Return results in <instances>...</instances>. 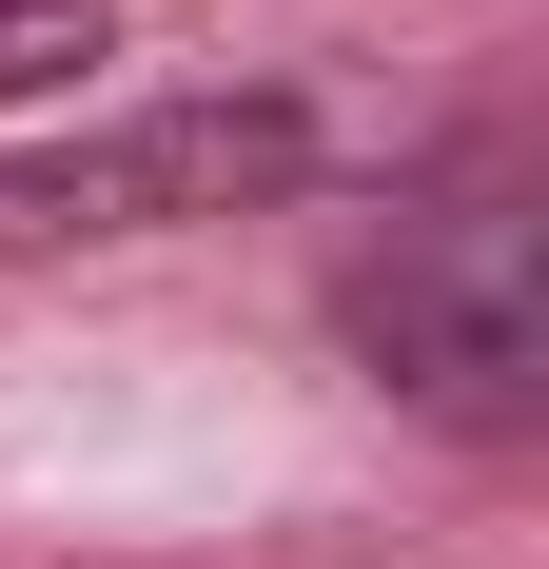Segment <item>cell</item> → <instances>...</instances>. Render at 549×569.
<instances>
[{
  "mask_svg": "<svg viewBox=\"0 0 549 569\" xmlns=\"http://www.w3.org/2000/svg\"><path fill=\"white\" fill-rule=\"evenodd\" d=\"M315 177V99H138L99 138L0 158V256H99V236H177V217H256Z\"/></svg>",
  "mask_w": 549,
  "mask_h": 569,
  "instance_id": "6da1fadb",
  "label": "cell"
},
{
  "mask_svg": "<svg viewBox=\"0 0 549 569\" xmlns=\"http://www.w3.org/2000/svg\"><path fill=\"white\" fill-rule=\"evenodd\" d=\"M118 59V0H0V118L59 99V79H99Z\"/></svg>",
  "mask_w": 549,
  "mask_h": 569,
  "instance_id": "7a4b0ae2",
  "label": "cell"
}]
</instances>
